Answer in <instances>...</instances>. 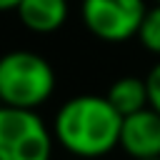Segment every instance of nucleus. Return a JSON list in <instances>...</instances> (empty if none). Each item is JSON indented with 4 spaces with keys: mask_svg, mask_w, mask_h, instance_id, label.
Wrapping results in <instances>:
<instances>
[{
    "mask_svg": "<svg viewBox=\"0 0 160 160\" xmlns=\"http://www.w3.org/2000/svg\"><path fill=\"white\" fill-rule=\"evenodd\" d=\"M122 115L105 95H75L60 105L52 118V140L82 160L105 158L118 148Z\"/></svg>",
    "mask_w": 160,
    "mask_h": 160,
    "instance_id": "1",
    "label": "nucleus"
},
{
    "mask_svg": "<svg viewBox=\"0 0 160 160\" xmlns=\"http://www.w3.org/2000/svg\"><path fill=\"white\" fill-rule=\"evenodd\" d=\"M52 65L32 50H8L0 55V105L38 110L55 92Z\"/></svg>",
    "mask_w": 160,
    "mask_h": 160,
    "instance_id": "2",
    "label": "nucleus"
},
{
    "mask_svg": "<svg viewBox=\"0 0 160 160\" xmlns=\"http://www.w3.org/2000/svg\"><path fill=\"white\" fill-rule=\"evenodd\" d=\"M52 132L38 110L0 105V160H50Z\"/></svg>",
    "mask_w": 160,
    "mask_h": 160,
    "instance_id": "3",
    "label": "nucleus"
},
{
    "mask_svg": "<svg viewBox=\"0 0 160 160\" xmlns=\"http://www.w3.org/2000/svg\"><path fill=\"white\" fill-rule=\"evenodd\" d=\"M148 5L145 0H82L85 30L102 42H128L138 35Z\"/></svg>",
    "mask_w": 160,
    "mask_h": 160,
    "instance_id": "4",
    "label": "nucleus"
},
{
    "mask_svg": "<svg viewBox=\"0 0 160 160\" xmlns=\"http://www.w3.org/2000/svg\"><path fill=\"white\" fill-rule=\"evenodd\" d=\"M118 148L132 160L160 158V112L152 108H142L130 112L120 122Z\"/></svg>",
    "mask_w": 160,
    "mask_h": 160,
    "instance_id": "5",
    "label": "nucleus"
},
{
    "mask_svg": "<svg viewBox=\"0 0 160 160\" xmlns=\"http://www.w3.org/2000/svg\"><path fill=\"white\" fill-rule=\"evenodd\" d=\"M15 12L25 30L35 35H52L65 25L70 5L68 0H20Z\"/></svg>",
    "mask_w": 160,
    "mask_h": 160,
    "instance_id": "6",
    "label": "nucleus"
},
{
    "mask_svg": "<svg viewBox=\"0 0 160 160\" xmlns=\"http://www.w3.org/2000/svg\"><path fill=\"white\" fill-rule=\"evenodd\" d=\"M108 102L125 118L130 112H138L142 108H148V88H145V78H135V75H125L118 78L108 92H105Z\"/></svg>",
    "mask_w": 160,
    "mask_h": 160,
    "instance_id": "7",
    "label": "nucleus"
},
{
    "mask_svg": "<svg viewBox=\"0 0 160 160\" xmlns=\"http://www.w3.org/2000/svg\"><path fill=\"white\" fill-rule=\"evenodd\" d=\"M135 38H138V42L150 55H158L160 58V5H152V8L145 10L142 22H140Z\"/></svg>",
    "mask_w": 160,
    "mask_h": 160,
    "instance_id": "8",
    "label": "nucleus"
},
{
    "mask_svg": "<svg viewBox=\"0 0 160 160\" xmlns=\"http://www.w3.org/2000/svg\"><path fill=\"white\" fill-rule=\"evenodd\" d=\"M145 88H148V108H152L155 112H160V60L148 70Z\"/></svg>",
    "mask_w": 160,
    "mask_h": 160,
    "instance_id": "9",
    "label": "nucleus"
},
{
    "mask_svg": "<svg viewBox=\"0 0 160 160\" xmlns=\"http://www.w3.org/2000/svg\"><path fill=\"white\" fill-rule=\"evenodd\" d=\"M18 2H20V0H0V12H5V10H15Z\"/></svg>",
    "mask_w": 160,
    "mask_h": 160,
    "instance_id": "10",
    "label": "nucleus"
},
{
    "mask_svg": "<svg viewBox=\"0 0 160 160\" xmlns=\"http://www.w3.org/2000/svg\"><path fill=\"white\" fill-rule=\"evenodd\" d=\"M152 2H155V5H160V0H152Z\"/></svg>",
    "mask_w": 160,
    "mask_h": 160,
    "instance_id": "11",
    "label": "nucleus"
},
{
    "mask_svg": "<svg viewBox=\"0 0 160 160\" xmlns=\"http://www.w3.org/2000/svg\"><path fill=\"white\" fill-rule=\"evenodd\" d=\"M150 160H160V158H150Z\"/></svg>",
    "mask_w": 160,
    "mask_h": 160,
    "instance_id": "12",
    "label": "nucleus"
}]
</instances>
